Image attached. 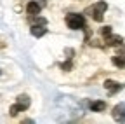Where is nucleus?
Listing matches in <instances>:
<instances>
[{
  "label": "nucleus",
  "instance_id": "7",
  "mask_svg": "<svg viewBox=\"0 0 125 124\" xmlns=\"http://www.w3.org/2000/svg\"><path fill=\"white\" fill-rule=\"evenodd\" d=\"M104 89L113 96L115 93H118L120 89H123V84H120V82H116V81H111V79H106V81H104Z\"/></svg>",
  "mask_w": 125,
  "mask_h": 124
},
{
  "label": "nucleus",
  "instance_id": "6",
  "mask_svg": "<svg viewBox=\"0 0 125 124\" xmlns=\"http://www.w3.org/2000/svg\"><path fill=\"white\" fill-rule=\"evenodd\" d=\"M113 119L116 122H125V103H118L113 107V112H111Z\"/></svg>",
  "mask_w": 125,
  "mask_h": 124
},
{
  "label": "nucleus",
  "instance_id": "10",
  "mask_svg": "<svg viewBox=\"0 0 125 124\" xmlns=\"http://www.w3.org/2000/svg\"><path fill=\"white\" fill-rule=\"evenodd\" d=\"M111 63H113L115 67H118V68H123V67H125V61H123L120 56H113V58H111Z\"/></svg>",
  "mask_w": 125,
  "mask_h": 124
},
{
  "label": "nucleus",
  "instance_id": "11",
  "mask_svg": "<svg viewBox=\"0 0 125 124\" xmlns=\"http://www.w3.org/2000/svg\"><path fill=\"white\" fill-rule=\"evenodd\" d=\"M116 56H120L123 61H125V44L118 45V51H116Z\"/></svg>",
  "mask_w": 125,
  "mask_h": 124
},
{
  "label": "nucleus",
  "instance_id": "9",
  "mask_svg": "<svg viewBox=\"0 0 125 124\" xmlns=\"http://www.w3.org/2000/svg\"><path fill=\"white\" fill-rule=\"evenodd\" d=\"M89 108H90L92 112H103V110H106V101H103V100L90 101L89 103Z\"/></svg>",
  "mask_w": 125,
  "mask_h": 124
},
{
  "label": "nucleus",
  "instance_id": "12",
  "mask_svg": "<svg viewBox=\"0 0 125 124\" xmlns=\"http://www.w3.org/2000/svg\"><path fill=\"white\" fill-rule=\"evenodd\" d=\"M0 75H2V68H0Z\"/></svg>",
  "mask_w": 125,
  "mask_h": 124
},
{
  "label": "nucleus",
  "instance_id": "1",
  "mask_svg": "<svg viewBox=\"0 0 125 124\" xmlns=\"http://www.w3.org/2000/svg\"><path fill=\"white\" fill-rule=\"evenodd\" d=\"M66 25L70 30H83L85 32V40H89V30H87V21L83 14H78V12H70L66 16Z\"/></svg>",
  "mask_w": 125,
  "mask_h": 124
},
{
  "label": "nucleus",
  "instance_id": "4",
  "mask_svg": "<svg viewBox=\"0 0 125 124\" xmlns=\"http://www.w3.org/2000/svg\"><path fill=\"white\" fill-rule=\"evenodd\" d=\"M106 9H108V4L104 2V0H101V2H96L92 7H89L87 12H90V16H92L94 21L101 23V21L104 19V12H106Z\"/></svg>",
  "mask_w": 125,
  "mask_h": 124
},
{
  "label": "nucleus",
  "instance_id": "5",
  "mask_svg": "<svg viewBox=\"0 0 125 124\" xmlns=\"http://www.w3.org/2000/svg\"><path fill=\"white\" fill-rule=\"evenodd\" d=\"M43 5H45V0H42V2L31 0V2H28V4H26V14H28V16H38Z\"/></svg>",
  "mask_w": 125,
  "mask_h": 124
},
{
  "label": "nucleus",
  "instance_id": "8",
  "mask_svg": "<svg viewBox=\"0 0 125 124\" xmlns=\"http://www.w3.org/2000/svg\"><path fill=\"white\" fill-rule=\"evenodd\" d=\"M104 42H106V45H108V47H113V45H122V44H123V37L115 35V33L111 32V33L104 35Z\"/></svg>",
  "mask_w": 125,
  "mask_h": 124
},
{
  "label": "nucleus",
  "instance_id": "3",
  "mask_svg": "<svg viewBox=\"0 0 125 124\" xmlns=\"http://www.w3.org/2000/svg\"><path fill=\"white\" fill-rule=\"evenodd\" d=\"M30 105H31L30 96H28V95H19L18 98H16V103H14V105L9 108V112H10V115H12V117H16L19 112L28 110V108H30Z\"/></svg>",
  "mask_w": 125,
  "mask_h": 124
},
{
  "label": "nucleus",
  "instance_id": "2",
  "mask_svg": "<svg viewBox=\"0 0 125 124\" xmlns=\"http://www.w3.org/2000/svg\"><path fill=\"white\" fill-rule=\"evenodd\" d=\"M30 18V21H31V25H30V33L33 35V37H37V39H40V37H43L49 30H47V19L45 18H40V16H28Z\"/></svg>",
  "mask_w": 125,
  "mask_h": 124
}]
</instances>
